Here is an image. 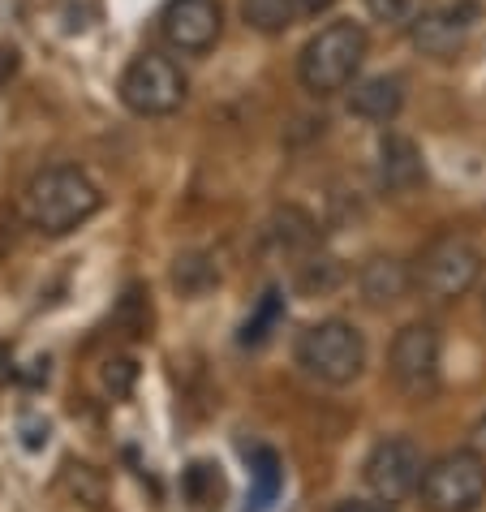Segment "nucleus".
<instances>
[{"instance_id":"obj_21","label":"nucleus","mask_w":486,"mask_h":512,"mask_svg":"<svg viewBox=\"0 0 486 512\" xmlns=\"http://www.w3.org/2000/svg\"><path fill=\"white\" fill-rule=\"evenodd\" d=\"M340 280H345V267H340L336 259H310L302 267V280L297 284H302L306 293H332Z\"/></svg>"},{"instance_id":"obj_1","label":"nucleus","mask_w":486,"mask_h":512,"mask_svg":"<svg viewBox=\"0 0 486 512\" xmlns=\"http://www.w3.org/2000/svg\"><path fill=\"white\" fill-rule=\"evenodd\" d=\"M99 207H104V194L74 164H52L44 173H35L22 190V216L44 237H65L82 229Z\"/></svg>"},{"instance_id":"obj_23","label":"nucleus","mask_w":486,"mask_h":512,"mask_svg":"<svg viewBox=\"0 0 486 512\" xmlns=\"http://www.w3.org/2000/svg\"><path fill=\"white\" fill-rule=\"evenodd\" d=\"M134 379H138V366L130 362V358H112V362H104V388L112 392V396H125L134 388Z\"/></svg>"},{"instance_id":"obj_17","label":"nucleus","mask_w":486,"mask_h":512,"mask_svg":"<svg viewBox=\"0 0 486 512\" xmlns=\"http://www.w3.org/2000/svg\"><path fill=\"white\" fill-rule=\"evenodd\" d=\"M250 478H254V495H250V504L254 508H267L271 500L280 495L284 487V469H280V457L271 448H259L250 457Z\"/></svg>"},{"instance_id":"obj_11","label":"nucleus","mask_w":486,"mask_h":512,"mask_svg":"<svg viewBox=\"0 0 486 512\" xmlns=\"http://www.w3.org/2000/svg\"><path fill=\"white\" fill-rule=\"evenodd\" d=\"M379 160H375V173H379V186L388 194H409L426 181V164H422V151L418 142L405 138V134H383L379 138Z\"/></svg>"},{"instance_id":"obj_18","label":"nucleus","mask_w":486,"mask_h":512,"mask_svg":"<svg viewBox=\"0 0 486 512\" xmlns=\"http://www.w3.org/2000/svg\"><path fill=\"white\" fill-rule=\"evenodd\" d=\"M267 237L276 241L280 250H306V246H314V220L306 216V211H297V207H284L280 216L271 220Z\"/></svg>"},{"instance_id":"obj_3","label":"nucleus","mask_w":486,"mask_h":512,"mask_svg":"<svg viewBox=\"0 0 486 512\" xmlns=\"http://www.w3.org/2000/svg\"><path fill=\"white\" fill-rule=\"evenodd\" d=\"M413 272V293H422L426 302H456L478 284L482 276V250L465 233H439L426 241L422 254L409 263Z\"/></svg>"},{"instance_id":"obj_16","label":"nucleus","mask_w":486,"mask_h":512,"mask_svg":"<svg viewBox=\"0 0 486 512\" xmlns=\"http://www.w3.org/2000/svg\"><path fill=\"white\" fill-rule=\"evenodd\" d=\"M280 319H284V297H280V289H267V293H263V302L254 306V315L241 323V345H246V349L267 345L271 332L280 327Z\"/></svg>"},{"instance_id":"obj_26","label":"nucleus","mask_w":486,"mask_h":512,"mask_svg":"<svg viewBox=\"0 0 486 512\" xmlns=\"http://www.w3.org/2000/svg\"><path fill=\"white\" fill-rule=\"evenodd\" d=\"M9 379H13V353H9L5 345H0V388H5Z\"/></svg>"},{"instance_id":"obj_5","label":"nucleus","mask_w":486,"mask_h":512,"mask_svg":"<svg viewBox=\"0 0 486 512\" xmlns=\"http://www.w3.org/2000/svg\"><path fill=\"white\" fill-rule=\"evenodd\" d=\"M185 74L173 56L164 52H142L125 65V74L117 82L121 104L134 112V117H173L185 104Z\"/></svg>"},{"instance_id":"obj_14","label":"nucleus","mask_w":486,"mask_h":512,"mask_svg":"<svg viewBox=\"0 0 486 512\" xmlns=\"http://www.w3.org/2000/svg\"><path fill=\"white\" fill-rule=\"evenodd\" d=\"M302 18V0H241V22L259 35H284Z\"/></svg>"},{"instance_id":"obj_8","label":"nucleus","mask_w":486,"mask_h":512,"mask_svg":"<svg viewBox=\"0 0 486 512\" xmlns=\"http://www.w3.org/2000/svg\"><path fill=\"white\" fill-rule=\"evenodd\" d=\"M439 332L435 323H405L388 349V375L405 396H431L439 383Z\"/></svg>"},{"instance_id":"obj_15","label":"nucleus","mask_w":486,"mask_h":512,"mask_svg":"<svg viewBox=\"0 0 486 512\" xmlns=\"http://www.w3.org/2000/svg\"><path fill=\"white\" fill-rule=\"evenodd\" d=\"M181 495H185V504H194L198 512L220 508V500H224V474H220V465L194 461L181 474Z\"/></svg>"},{"instance_id":"obj_9","label":"nucleus","mask_w":486,"mask_h":512,"mask_svg":"<svg viewBox=\"0 0 486 512\" xmlns=\"http://www.w3.org/2000/svg\"><path fill=\"white\" fill-rule=\"evenodd\" d=\"M478 18H482V9L474 0L439 5V9H426L409 22V39H413V48L422 56H431V61H456V56L465 52L469 35H474Z\"/></svg>"},{"instance_id":"obj_22","label":"nucleus","mask_w":486,"mask_h":512,"mask_svg":"<svg viewBox=\"0 0 486 512\" xmlns=\"http://www.w3.org/2000/svg\"><path fill=\"white\" fill-rule=\"evenodd\" d=\"M366 9H370V18L383 22V26H409L418 18L409 0H366Z\"/></svg>"},{"instance_id":"obj_4","label":"nucleus","mask_w":486,"mask_h":512,"mask_svg":"<svg viewBox=\"0 0 486 512\" xmlns=\"http://www.w3.org/2000/svg\"><path fill=\"white\" fill-rule=\"evenodd\" d=\"M293 358L302 366V375H310L314 383L345 388L366 366V340L349 319H319L297 336Z\"/></svg>"},{"instance_id":"obj_13","label":"nucleus","mask_w":486,"mask_h":512,"mask_svg":"<svg viewBox=\"0 0 486 512\" xmlns=\"http://www.w3.org/2000/svg\"><path fill=\"white\" fill-rule=\"evenodd\" d=\"M400 108H405V82H400L396 74H379V78L357 82L353 95H349V112H353V117L375 121V125L396 121Z\"/></svg>"},{"instance_id":"obj_10","label":"nucleus","mask_w":486,"mask_h":512,"mask_svg":"<svg viewBox=\"0 0 486 512\" xmlns=\"http://www.w3.org/2000/svg\"><path fill=\"white\" fill-rule=\"evenodd\" d=\"M160 35H164V44L181 56L211 52L224 35L220 0H168L160 13Z\"/></svg>"},{"instance_id":"obj_12","label":"nucleus","mask_w":486,"mask_h":512,"mask_svg":"<svg viewBox=\"0 0 486 512\" xmlns=\"http://www.w3.org/2000/svg\"><path fill=\"white\" fill-rule=\"evenodd\" d=\"M357 289H362L366 306H396L400 297H405L413 289V272L400 259H392V254H375V259L362 263V272H357Z\"/></svg>"},{"instance_id":"obj_27","label":"nucleus","mask_w":486,"mask_h":512,"mask_svg":"<svg viewBox=\"0 0 486 512\" xmlns=\"http://www.w3.org/2000/svg\"><path fill=\"white\" fill-rule=\"evenodd\" d=\"M332 9V0H302V13H323Z\"/></svg>"},{"instance_id":"obj_2","label":"nucleus","mask_w":486,"mask_h":512,"mask_svg":"<svg viewBox=\"0 0 486 512\" xmlns=\"http://www.w3.org/2000/svg\"><path fill=\"white\" fill-rule=\"evenodd\" d=\"M366 31L357 22H332L323 26L319 35L306 39V48L297 52V82L310 95H336L345 91L349 82L357 78V69L366 61Z\"/></svg>"},{"instance_id":"obj_24","label":"nucleus","mask_w":486,"mask_h":512,"mask_svg":"<svg viewBox=\"0 0 486 512\" xmlns=\"http://www.w3.org/2000/svg\"><path fill=\"white\" fill-rule=\"evenodd\" d=\"M336 512H396L388 500H345L336 504Z\"/></svg>"},{"instance_id":"obj_28","label":"nucleus","mask_w":486,"mask_h":512,"mask_svg":"<svg viewBox=\"0 0 486 512\" xmlns=\"http://www.w3.org/2000/svg\"><path fill=\"white\" fill-rule=\"evenodd\" d=\"M474 444H478V448H486V418L478 422V431H474Z\"/></svg>"},{"instance_id":"obj_19","label":"nucleus","mask_w":486,"mask_h":512,"mask_svg":"<svg viewBox=\"0 0 486 512\" xmlns=\"http://www.w3.org/2000/svg\"><path fill=\"white\" fill-rule=\"evenodd\" d=\"M61 482L69 487V495H74L78 504H87V508H95L99 500H104V482H99V474H95L91 465L65 461V469H61Z\"/></svg>"},{"instance_id":"obj_25","label":"nucleus","mask_w":486,"mask_h":512,"mask_svg":"<svg viewBox=\"0 0 486 512\" xmlns=\"http://www.w3.org/2000/svg\"><path fill=\"white\" fill-rule=\"evenodd\" d=\"M13 69H18V52L13 48H0V87L13 78Z\"/></svg>"},{"instance_id":"obj_6","label":"nucleus","mask_w":486,"mask_h":512,"mask_svg":"<svg viewBox=\"0 0 486 512\" xmlns=\"http://www.w3.org/2000/svg\"><path fill=\"white\" fill-rule=\"evenodd\" d=\"M486 500V457L474 448L443 452L422 474V504L431 512H474Z\"/></svg>"},{"instance_id":"obj_20","label":"nucleus","mask_w":486,"mask_h":512,"mask_svg":"<svg viewBox=\"0 0 486 512\" xmlns=\"http://www.w3.org/2000/svg\"><path fill=\"white\" fill-rule=\"evenodd\" d=\"M173 280H177L181 293H203L220 280V272L207 259H198V254H185V259H177V267H173Z\"/></svg>"},{"instance_id":"obj_7","label":"nucleus","mask_w":486,"mask_h":512,"mask_svg":"<svg viewBox=\"0 0 486 512\" xmlns=\"http://www.w3.org/2000/svg\"><path fill=\"white\" fill-rule=\"evenodd\" d=\"M426 461L422 457V444L409 435H388L370 448V457L362 465V478L366 487L375 491V500H388V504H400L409 500L413 491H422V474H426Z\"/></svg>"}]
</instances>
